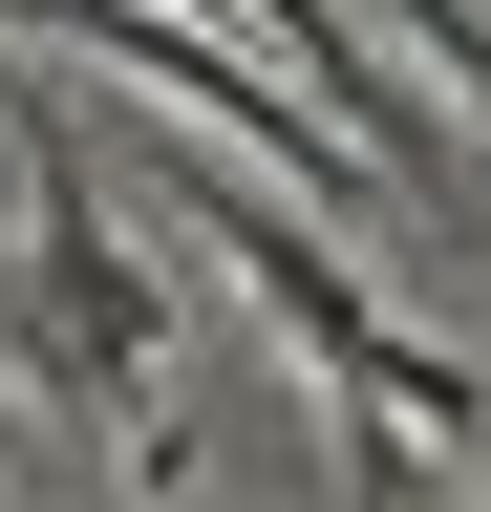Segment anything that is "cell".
Returning a JSON list of instances; mask_svg holds the SVG:
<instances>
[{
    "mask_svg": "<svg viewBox=\"0 0 491 512\" xmlns=\"http://www.w3.org/2000/svg\"><path fill=\"white\" fill-rule=\"evenodd\" d=\"M86 43H107V64H150V86L193 107V128H235V150H257L278 192H342V214H363V192H385V171H363V150H342V128H321V107L278 86L257 43H214L193 0H129V22H86Z\"/></svg>",
    "mask_w": 491,
    "mask_h": 512,
    "instance_id": "7a4b0ae2",
    "label": "cell"
},
{
    "mask_svg": "<svg viewBox=\"0 0 491 512\" xmlns=\"http://www.w3.org/2000/svg\"><path fill=\"white\" fill-rule=\"evenodd\" d=\"M22 107V86H0ZM22 320H0V363H43V384H86L107 427L150 448V491H171V320H150V278H129V235H107V171H86V128H43L22 107Z\"/></svg>",
    "mask_w": 491,
    "mask_h": 512,
    "instance_id": "6da1fadb",
    "label": "cell"
},
{
    "mask_svg": "<svg viewBox=\"0 0 491 512\" xmlns=\"http://www.w3.org/2000/svg\"><path fill=\"white\" fill-rule=\"evenodd\" d=\"M0 22H22V0H0Z\"/></svg>",
    "mask_w": 491,
    "mask_h": 512,
    "instance_id": "277c9868",
    "label": "cell"
},
{
    "mask_svg": "<svg viewBox=\"0 0 491 512\" xmlns=\"http://www.w3.org/2000/svg\"><path fill=\"white\" fill-rule=\"evenodd\" d=\"M235 22H257V43H278V86H299V107H321V128H342V150H363V171H427V107L385 86V43H363V22H342V0H235Z\"/></svg>",
    "mask_w": 491,
    "mask_h": 512,
    "instance_id": "3957f363",
    "label": "cell"
}]
</instances>
